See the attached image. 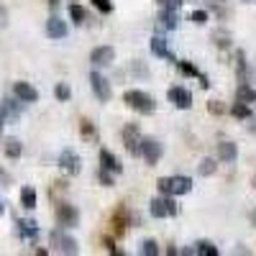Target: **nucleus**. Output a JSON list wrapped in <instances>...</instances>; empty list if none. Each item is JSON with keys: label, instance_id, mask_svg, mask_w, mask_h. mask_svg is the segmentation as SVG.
Listing matches in <instances>:
<instances>
[{"label": "nucleus", "instance_id": "c756f323", "mask_svg": "<svg viewBox=\"0 0 256 256\" xmlns=\"http://www.w3.org/2000/svg\"><path fill=\"white\" fill-rule=\"evenodd\" d=\"M80 134H82L84 138H90V141L98 138V131H95V126H92L90 120H82V123H80Z\"/></svg>", "mask_w": 256, "mask_h": 256}, {"label": "nucleus", "instance_id": "f257e3e1", "mask_svg": "<svg viewBox=\"0 0 256 256\" xmlns=\"http://www.w3.org/2000/svg\"><path fill=\"white\" fill-rule=\"evenodd\" d=\"M123 102H126L131 110L141 113V116L154 113V108H156L154 98L148 95V92H144V90H126V92H123Z\"/></svg>", "mask_w": 256, "mask_h": 256}, {"label": "nucleus", "instance_id": "c9c22d12", "mask_svg": "<svg viewBox=\"0 0 256 256\" xmlns=\"http://www.w3.org/2000/svg\"><path fill=\"white\" fill-rule=\"evenodd\" d=\"M208 110L216 113V116H223V113H226V105H223L220 100H212V102H208Z\"/></svg>", "mask_w": 256, "mask_h": 256}, {"label": "nucleus", "instance_id": "5701e85b", "mask_svg": "<svg viewBox=\"0 0 256 256\" xmlns=\"http://www.w3.org/2000/svg\"><path fill=\"white\" fill-rule=\"evenodd\" d=\"M192 254H198V256H218V248L212 241H198L195 248H192Z\"/></svg>", "mask_w": 256, "mask_h": 256}, {"label": "nucleus", "instance_id": "7ed1b4c3", "mask_svg": "<svg viewBox=\"0 0 256 256\" xmlns=\"http://www.w3.org/2000/svg\"><path fill=\"white\" fill-rule=\"evenodd\" d=\"M49 244H52V248L56 251V254H70V256H74L80 248H77V241L72 238V236H67L62 228H56V230H52L49 233Z\"/></svg>", "mask_w": 256, "mask_h": 256}, {"label": "nucleus", "instance_id": "2f4dec72", "mask_svg": "<svg viewBox=\"0 0 256 256\" xmlns=\"http://www.w3.org/2000/svg\"><path fill=\"white\" fill-rule=\"evenodd\" d=\"M98 180H100V184H105V187H113V184H116V180H113V172H110V169H105V166H100Z\"/></svg>", "mask_w": 256, "mask_h": 256}, {"label": "nucleus", "instance_id": "f3484780", "mask_svg": "<svg viewBox=\"0 0 256 256\" xmlns=\"http://www.w3.org/2000/svg\"><path fill=\"white\" fill-rule=\"evenodd\" d=\"M156 26H159L162 31H174V28H177V10L164 8V10L159 13V18H156Z\"/></svg>", "mask_w": 256, "mask_h": 256}, {"label": "nucleus", "instance_id": "ea45409f", "mask_svg": "<svg viewBox=\"0 0 256 256\" xmlns=\"http://www.w3.org/2000/svg\"><path fill=\"white\" fill-rule=\"evenodd\" d=\"M0 182H8V174H3V172H0Z\"/></svg>", "mask_w": 256, "mask_h": 256}, {"label": "nucleus", "instance_id": "4be33fe9", "mask_svg": "<svg viewBox=\"0 0 256 256\" xmlns=\"http://www.w3.org/2000/svg\"><path fill=\"white\" fill-rule=\"evenodd\" d=\"M236 72H238V82H248V64H246V54L236 52Z\"/></svg>", "mask_w": 256, "mask_h": 256}, {"label": "nucleus", "instance_id": "a878e982", "mask_svg": "<svg viewBox=\"0 0 256 256\" xmlns=\"http://www.w3.org/2000/svg\"><path fill=\"white\" fill-rule=\"evenodd\" d=\"M177 67H180V72L182 74H187V77H202V72L195 67V64H190V62H184V59H177Z\"/></svg>", "mask_w": 256, "mask_h": 256}, {"label": "nucleus", "instance_id": "f03ea898", "mask_svg": "<svg viewBox=\"0 0 256 256\" xmlns=\"http://www.w3.org/2000/svg\"><path fill=\"white\" fill-rule=\"evenodd\" d=\"M156 187H159V192L162 195H187V192L192 190V182L187 180V177H162L159 182H156Z\"/></svg>", "mask_w": 256, "mask_h": 256}, {"label": "nucleus", "instance_id": "79ce46f5", "mask_svg": "<svg viewBox=\"0 0 256 256\" xmlns=\"http://www.w3.org/2000/svg\"><path fill=\"white\" fill-rule=\"evenodd\" d=\"M251 220H254V226H256V210H251Z\"/></svg>", "mask_w": 256, "mask_h": 256}, {"label": "nucleus", "instance_id": "c85d7f7f", "mask_svg": "<svg viewBox=\"0 0 256 256\" xmlns=\"http://www.w3.org/2000/svg\"><path fill=\"white\" fill-rule=\"evenodd\" d=\"M216 169H218L216 159H202L200 166H198V172H200L202 177H210V174H216Z\"/></svg>", "mask_w": 256, "mask_h": 256}, {"label": "nucleus", "instance_id": "c03bdc74", "mask_svg": "<svg viewBox=\"0 0 256 256\" xmlns=\"http://www.w3.org/2000/svg\"><path fill=\"white\" fill-rule=\"evenodd\" d=\"M246 3H251V0H246Z\"/></svg>", "mask_w": 256, "mask_h": 256}, {"label": "nucleus", "instance_id": "9b49d317", "mask_svg": "<svg viewBox=\"0 0 256 256\" xmlns=\"http://www.w3.org/2000/svg\"><path fill=\"white\" fill-rule=\"evenodd\" d=\"M113 59H116V49L113 46H98L90 54V62L95 64V67H108V64H113Z\"/></svg>", "mask_w": 256, "mask_h": 256}, {"label": "nucleus", "instance_id": "a19ab883", "mask_svg": "<svg viewBox=\"0 0 256 256\" xmlns=\"http://www.w3.org/2000/svg\"><path fill=\"white\" fill-rule=\"evenodd\" d=\"M3 212H6V205H3V200H0V216H3Z\"/></svg>", "mask_w": 256, "mask_h": 256}, {"label": "nucleus", "instance_id": "6e6552de", "mask_svg": "<svg viewBox=\"0 0 256 256\" xmlns=\"http://www.w3.org/2000/svg\"><path fill=\"white\" fill-rule=\"evenodd\" d=\"M166 98L169 102H174L180 110H190L192 108V92L187 88H180V84H174V88L166 90Z\"/></svg>", "mask_w": 256, "mask_h": 256}, {"label": "nucleus", "instance_id": "0eeeda50", "mask_svg": "<svg viewBox=\"0 0 256 256\" xmlns=\"http://www.w3.org/2000/svg\"><path fill=\"white\" fill-rule=\"evenodd\" d=\"M56 223L62 228H74L80 223V212L70 202H56Z\"/></svg>", "mask_w": 256, "mask_h": 256}, {"label": "nucleus", "instance_id": "f8f14e48", "mask_svg": "<svg viewBox=\"0 0 256 256\" xmlns=\"http://www.w3.org/2000/svg\"><path fill=\"white\" fill-rule=\"evenodd\" d=\"M0 118L3 120H18L20 118V100L16 98H6L3 102H0Z\"/></svg>", "mask_w": 256, "mask_h": 256}, {"label": "nucleus", "instance_id": "f704fd0d", "mask_svg": "<svg viewBox=\"0 0 256 256\" xmlns=\"http://www.w3.org/2000/svg\"><path fill=\"white\" fill-rule=\"evenodd\" d=\"M190 20H192V24H198V26L208 24V10H195V13L190 16Z\"/></svg>", "mask_w": 256, "mask_h": 256}, {"label": "nucleus", "instance_id": "2eb2a0df", "mask_svg": "<svg viewBox=\"0 0 256 256\" xmlns=\"http://www.w3.org/2000/svg\"><path fill=\"white\" fill-rule=\"evenodd\" d=\"M16 226H18V236H20V238L28 241V244H36V238H38V226H36V220H18Z\"/></svg>", "mask_w": 256, "mask_h": 256}, {"label": "nucleus", "instance_id": "e433bc0d", "mask_svg": "<svg viewBox=\"0 0 256 256\" xmlns=\"http://www.w3.org/2000/svg\"><path fill=\"white\" fill-rule=\"evenodd\" d=\"M92 6H95L100 13H110V10H113V3H110V0H92Z\"/></svg>", "mask_w": 256, "mask_h": 256}, {"label": "nucleus", "instance_id": "a211bd4d", "mask_svg": "<svg viewBox=\"0 0 256 256\" xmlns=\"http://www.w3.org/2000/svg\"><path fill=\"white\" fill-rule=\"evenodd\" d=\"M46 36H49V38H64V36H67V24H64L62 18L52 16V18L46 20Z\"/></svg>", "mask_w": 256, "mask_h": 256}, {"label": "nucleus", "instance_id": "7c9ffc66", "mask_svg": "<svg viewBox=\"0 0 256 256\" xmlns=\"http://www.w3.org/2000/svg\"><path fill=\"white\" fill-rule=\"evenodd\" d=\"M54 95H56V100H62V102H67V100L72 98V90H70V84H64V82H59L56 88H54Z\"/></svg>", "mask_w": 256, "mask_h": 256}, {"label": "nucleus", "instance_id": "393cba45", "mask_svg": "<svg viewBox=\"0 0 256 256\" xmlns=\"http://www.w3.org/2000/svg\"><path fill=\"white\" fill-rule=\"evenodd\" d=\"M20 205H24L26 210L36 208V190L34 187H24V190H20Z\"/></svg>", "mask_w": 256, "mask_h": 256}, {"label": "nucleus", "instance_id": "bb28decb", "mask_svg": "<svg viewBox=\"0 0 256 256\" xmlns=\"http://www.w3.org/2000/svg\"><path fill=\"white\" fill-rule=\"evenodd\" d=\"M70 16H72V20H74L77 26H82L84 20H88V10H84L82 6H77V3H72V6H70Z\"/></svg>", "mask_w": 256, "mask_h": 256}, {"label": "nucleus", "instance_id": "423d86ee", "mask_svg": "<svg viewBox=\"0 0 256 256\" xmlns=\"http://www.w3.org/2000/svg\"><path fill=\"white\" fill-rule=\"evenodd\" d=\"M162 154H164L162 141H156V138H144V144H141V156H144V162H146L148 166H156L159 159H162Z\"/></svg>", "mask_w": 256, "mask_h": 256}, {"label": "nucleus", "instance_id": "aec40b11", "mask_svg": "<svg viewBox=\"0 0 256 256\" xmlns=\"http://www.w3.org/2000/svg\"><path fill=\"white\" fill-rule=\"evenodd\" d=\"M3 152H6V156L18 159L20 154H24V144H20L18 138H6V144H3Z\"/></svg>", "mask_w": 256, "mask_h": 256}, {"label": "nucleus", "instance_id": "72a5a7b5", "mask_svg": "<svg viewBox=\"0 0 256 256\" xmlns=\"http://www.w3.org/2000/svg\"><path fill=\"white\" fill-rule=\"evenodd\" d=\"M141 254H144V256H156L159 248H156L154 241H144V244H141Z\"/></svg>", "mask_w": 256, "mask_h": 256}, {"label": "nucleus", "instance_id": "9d476101", "mask_svg": "<svg viewBox=\"0 0 256 256\" xmlns=\"http://www.w3.org/2000/svg\"><path fill=\"white\" fill-rule=\"evenodd\" d=\"M90 84H92V92H95V98H98L100 102H108V100H110L113 90H110L108 80H105L100 72H92V74H90Z\"/></svg>", "mask_w": 256, "mask_h": 256}, {"label": "nucleus", "instance_id": "412c9836", "mask_svg": "<svg viewBox=\"0 0 256 256\" xmlns=\"http://www.w3.org/2000/svg\"><path fill=\"white\" fill-rule=\"evenodd\" d=\"M236 100H241V102H256V88H251L248 82H244V84H238V92H236Z\"/></svg>", "mask_w": 256, "mask_h": 256}, {"label": "nucleus", "instance_id": "b1692460", "mask_svg": "<svg viewBox=\"0 0 256 256\" xmlns=\"http://www.w3.org/2000/svg\"><path fill=\"white\" fill-rule=\"evenodd\" d=\"M230 116H233V118H241V120L251 118V105H248V102L236 100V105H230Z\"/></svg>", "mask_w": 256, "mask_h": 256}, {"label": "nucleus", "instance_id": "1a4fd4ad", "mask_svg": "<svg viewBox=\"0 0 256 256\" xmlns=\"http://www.w3.org/2000/svg\"><path fill=\"white\" fill-rule=\"evenodd\" d=\"M59 166H62V172H67V174H80V169H82V162L77 156V152H72V148H64V152L59 154Z\"/></svg>", "mask_w": 256, "mask_h": 256}, {"label": "nucleus", "instance_id": "4468645a", "mask_svg": "<svg viewBox=\"0 0 256 256\" xmlns=\"http://www.w3.org/2000/svg\"><path fill=\"white\" fill-rule=\"evenodd\" d=\"M100 166L110 169L113 174H120V172H123V164H120V159L110 152V148H100Z\"/></svg>", "mask_w": 256, "mask_h": 256}, {"label": "nucleus", "instance_id": "4c0bfd02", "mask_svg": "<svg viewBox=\"0 0 256 256\" xmlns=\"http://www.w3.org/2000/svg\"><path fill=\"white\" fill-rule=\"evenodd\" d=\"M8 24V13H6V8H0V26H6Z\"/></svg>", "mask_w": 256, "mask_h": 256}, {"label": "nucleus", "instance_id": "6ab92c4d", "mask_svg": "<svg viewBox=\"0 0 256 256\" xmlns=\"http://www.w3.org/2000/svg\"><path fill=\"white\" fill-rule=\"evenodd\" d=\"M152 54L154 56H162V59H169V62H177L174 54H172V49H169V44H166L162 36H154L152 38Z\"/></svg>", "mask_w": 256, "mask_h": 256}, {"label": "nucleus", "instance_id": "37998d69", "mask_svg": "<svg viewBox=\"0 0 256 256\" xmlns=\"http://www.w3.org/2000/svg\"><path fill=\"white\" fill-rule=\"evenodd\" d=\"M0 126H3V118H0Z\"/></svg>", "mask_w": 256, "mask_h": 256}, {"label": "nucleus", "instance_id": "ddd939ff", "mask_svg": "<svg viewBox=\"0 0 256 256\" xmlns=\"http://www.w3.org/2000/svg\"><path fill=\"white\" fill-rule=\"evenodd\" d=\"M13 92H16V98L20 102H36L38 100V90L34 88V84H28V82H16Z\"/></svg>", "mask_w": 256, "mask_h": 256}, {"label": "nucleus", "instance_id": "20e7f679", "mask_svg": "<svg viewBox=\"0 0 256 256\" xmlns=\"http://www.w3.org/2000/svg\"><path fill=\"white\" fill-rule=\"evenodd\" d=\"M141 144H144V136L138 131V126L136 123H126V128H123V146L128 148V154L141 156Z\"/></svg>", "mask_w": 256, "mask_h": 256}, {"label": "nucleus", "instance_id": "58836bf2", "mask_svg": "<svg viewBox=\"0 0 256 256\" xmlns=\"http://www.w3.org/2000/svg\"><path fill=\"white\" fill-rule=\"evenodd\" d=\"M102 244H105V248H108V251H113V254H116V244H113V238H105Z\"/></svg>", "mask_w": 256, "mask_h": 256}, {"label": "nucleus", "instance_id": "39448f33", "mask_svg": "<svg viewBox=\"0 0 256 256\" xmlns=\"http://www.w3.org/2000/svg\"><path fill=\"white\" fill-rule=\"evenodd\" d=\"M148 212L154 218H169V216H177V202L172 200V195H162V198H154L148 202Z\"/></svg>", "mask_w": 256, "mask_h": 256}, {"label": "nucleus", "instance_id": "473e14b6", "mask_svg": "<svg viewBox=\"0 0 256 256\" xmlns=\"http://www.w3.org/2000/svg\"><path fill=\"white\" fill-rule=\"evenodd\" d=\"M212 41H216V46H220V49L230 46V36L226 31H216V34H212Z\"/></svg>", "mask_w": 256, "mask_h": 256}, {"label": "nucleus", "instance_id": "dca6fc26", "mask_svg": "<svg viewBox=\"0 0 256 256\" xmlns=\"http://www.w3.org/2000/svg\"><path fill=\"white\" fill-rule=\"evenodd\" d=\"M218 156H220V162L233 164V162L238 159V146L233 144V141H220L218 144Z\"/></svg>", "mask_w": 256, "mask_h": 256}, {"label": "nucleus", "instance_id": "cd10ccee", "mask_svg": "<svg viewBox=\"0 0 256 256\" xmlns=\"http://www.w3.org/2000/svg\"><path fill=\"white\" fill-rule=\"evenodd\" d=\"M210 10H212V13H218V18H220V20H226V18H228V13H230V10H228V6H226V0H210Z\"/></svg>", "mask_w": 256, "mask_h": 256}]
</instances>
